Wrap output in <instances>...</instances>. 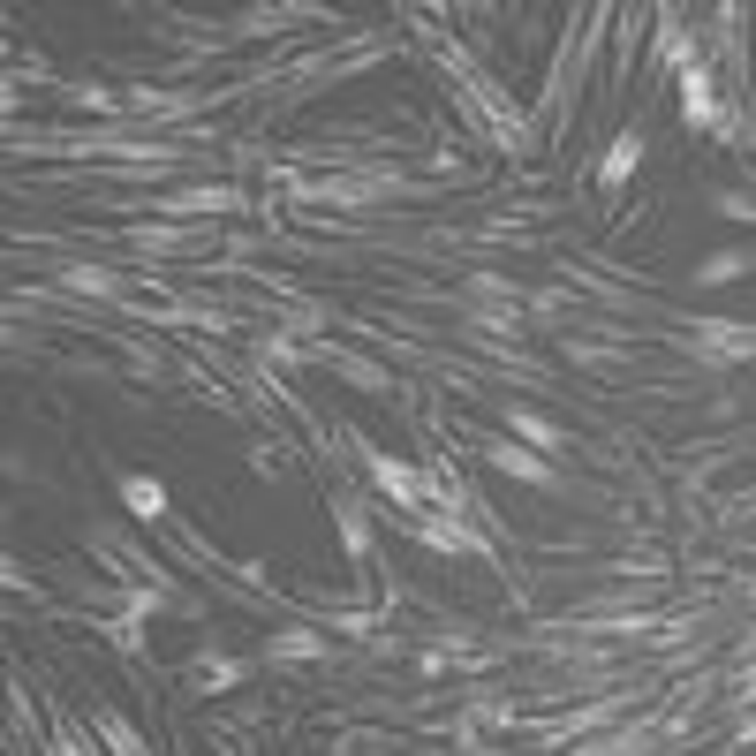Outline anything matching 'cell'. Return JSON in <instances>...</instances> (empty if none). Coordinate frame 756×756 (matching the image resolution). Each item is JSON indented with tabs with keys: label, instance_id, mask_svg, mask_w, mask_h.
<instances>
[{
	"label": "cell",
	"instance_id": "obj_1",
	"mask_svg": "<svg viewBox=\"0 0 756 756\" xmlns=\"http://www.w3.org/2000/svg\"><path fill=\"white\" fill-rule=\"evenodd\" d=\"M121 499H129V507H137L144 522H159V515H167V492H159L152 477H121Z\"/></svg>",
	"mask_w": 756,
	"mask_h": 756
},
{
	"label": "cell",
	"instance_id": "obj_2",
	"mask_svg": "<svg viewBox=\"0 0 756 756\" xmlns=\"http://www.w3.org/2000/svg\"><path fill=\"white\" fill-rule=\"evenodd\" d=\"M696 333H704L711 348H726V356H741V348H756V341H749V326H726V318H704V326H696Z\"/></svg>",
	"mask_w": 756,
	"mask_h": 756
},
{
	"label": "cell",
	"instance_id": "obj_3",
	"mask_svg": "<svg viewBox=\"0 0 756 756\" xmlns=\"http://www.w3.org/2000/svg\"><path fill=\"white\" fill-rule=\"evenodd\" d=\"M492 462H499V469H515V477H530V484H552V469L537 462V454H522V447H492Z\"/></svg>",
	"mask_w": 756,
	"mask_h": 756
},
{
	"label": "cell",
	"instance_id": "obj_4",
	"mask_svg": "<svg viewBox=\"0 0 756 756\" xmlns=\"http://www.w3.org/2000/svg\"><path fill=\"white\" fill-rule=\"evenodd\" d=\"M681 114H688V121H711V84H704V69L681 84Z\"/></svg>",
	"mask_w": 756,
	"mask_h": 756
},
{
	"label": "cell",
	"instance_id": "obj_5",
	"mask_svg": "<svg viewBox=\"0 0 756 756\" xmlns=\"http://www.w3.org/2000/svg\"><path fill=\"white\" fill-rule=\"evenodd\" d=\"M636 152H643V144H636V137H620V144H613V159H605V182H620V174L636 167Z\"/></svg>",
	"mask_w": 756,
	"mask_h": 756
},
{
	"label": "cell",
	"instance_id": "obj_6",
	"mask_svg": "<svg viewBox=\"0 0 756 756\" xmlns=\"http://www.w3.org/2000/svg\"><path fill=\"white\" fill-rule=\"evenodd\" d=\"M99 726H106V741H114L121 756H144V749H137V734H129V726H121V719H99Z\"/></svg>",
	"mask_w": 756,
	"mask_h": 756
}]
</instances>
